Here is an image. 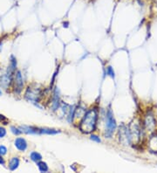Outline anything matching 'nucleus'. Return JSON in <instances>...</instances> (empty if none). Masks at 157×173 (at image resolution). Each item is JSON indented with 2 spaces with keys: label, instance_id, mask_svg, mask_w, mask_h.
Here are the masks:
<instances>
[{
  "label": "nucleus",
  "instance_id": "obj_21",
  "mask_svg": "<svg viewBox=\"0 0 157 173\" xmlns=\"http://www.w3.org/2000/svg\"><path fill=\"white\" fill-rule=\"evenodd\" d=\"M6 135V130L5 128L0 127V138H3Z\"/></svg>",
  "mask_w": 157,
  "mask_h": 173
},
{
  "label": "nucleus",
  "instance_id": "obj_19",
  "mask_svg": "<svg viewBox=\"0 0 157 173\" xmlns=\"http://www.w3.org/2000/svg\"><path fill=\"white\" fill-rule=\"evenodd\" d=\"M90 139L93 140V141H94V142H96V143H101V138L99 137L98 136H96V135H92L91 137H90Z\"/></svg>",
  "mask_w": 157,
  "mask_h": 173
},
{
  "label": "nucleus",
  "instance_id": "obj_11",
  "mask_svg": "<svg viewBox=\"0 0 157 173\" xmlns=\"http://www.w3.org/2000/svg\"><path fill=\"white\" fill-rule=\"evenodd\" d=\"M60 105V96L58 95V91L55 90L53 96H52V110H57Z\"/></svg>",
  "mask_w": 157,
  "mask_h": 173
},
{
  "label": "nucleus",
  "instance_id": "obj_17",
  "mask_svg": "<svg viewBox=\"0 0 157 173\" xmlns=\"http://www.w3.org/2000/svg\"><path fill=\"white\" fill-rule=\"evenodd\" d=\"M106 74L109 75V76H111L112 78H114V71L112 68V66H109L106 67Z\"/></svg>",
  "mask_w": 157,
  "mask_h": 173
},
{
  "label": "nucleus",
  "instance_id": "obj_12",
  "mask_svg": "<svg viewBox=\"0 0 157 173\" xmlns=\"http://www.w3.org/2000/svg\"><path fill=\"white\" fill-rule=\"evenodd\" d=\"M16 67H17V60L16 58L13 55L10 56V66H9V68H8V74L9 75H12L11 74L14 73L16 70Z\"/></svg>",
  "mask_w": 157,
  "mask_h": 173
},
{
  "label": "nucleus",
  "instance_id": "obj_15",
  "mask_svg": "<svg viewBox=\"0 0 157 173\" xmlns=\"http://www.w3.org/2000/svg\"><path fill=\"white\" fill-rule=\"evenodd\" d=\"M39 133L47 134V135H55V134L60 133V131L56 130V129H39Z\"/></svg>",
  "mask_w": 157,
  "mask_h": 173
},
{
  "label": "nucleus",
  "instance_id": "obj_18",
  "mask_svg": "<svg viewBox=\"0 0 157 173\" xmlns=\"http://www.w3.org/2000/svg\"><path fill=\"white\" fill-rule=\"evenodd\" d=\"M10 130H11V132L13 133L14 135L16 136H19V135H20L21 133V130L20 129H18V128L14 127V126H12V127H10Z\"/></svg>",
  "mask_w": 157,
  "mask_h": 173
},
{
  "label": "nucleus",
  "instance_id": "obj_9",
  "mask_svg": "<svg viewBox=\"0 0 157 173\" xmlns=\"http://www.w3.org/2000/svg\"><path fill=\"white\" fill-rule=\"evenodd\" d=\"M15 147L19 150V151H25L27 149V143H26V139L23 137H18L16 138L15 142Z\"/></svg>",
  "mask_w": 157,
  "mask_h": 173
},
{
  "label": "nucleus",
  "instance_id": "obj_1",
  "mask_svg": "<svg viewBox=\"0 0 157 173\" xmlns=\"http://www.w3.org/2000/svg\"><path fill=\"white\" fill-rule=\"evenodd\" d=\"M98 120V112L95 108L86 111L80 123V129L85 134H90L95 130Z\"/></svg>",
  "mask_w": 157,
  "mask_h": 173
},
{
  "label": "nucleus",
  "instance_id": "obj_2",
  "mask_svg": "<svg viewBox=\"0 0 157 173\" xmlns=\"http://www.w3.org/2000/svg\"><path fill=\"white\" fill-rule=\"evenodd\" d=\"M128 131H129V137H130V141L133 144H137L141 142L142 139V127L141 125L136 122H131V124L128 127Z\"/></svg>",
  "mask_w": 157,
  "mask_h": 173
},
{
  "label": "nucleus",
  "instance_id": "obj_7",
  "mask_svg": "<svg viewBox=\"0 0 157 173\" xmlns=\"http://www.w3.org/2000/svg\"><path fill=\"white\" fill-rule=\"evenodd\" d=\"M24 82L22 79V74L20 71H17L14 75V90L17 93H20L21 90L23 89Z\"/></svg>",
  "mask_w": 157,
  "mask_h": 173
},
{
  "label": "nucleus",
  "instance_id": "obj_22",
  "mask_svg": "<svg viewBox=\"0 0 157 173\" xmlns=\"http://www.w3.org/2000/svg\"><path fill=\"white\" fill-rule=\"evenodd\" d=\"M0 122H5V124H7V118L1 114H0Z\"/></svg>",
  "mask_w": 157,
  "mask_h": 173
},
{
  "label": "nucleus",
  "instance_id": "obj_13",
  "mask_svg": "<svg viewBox=\"0 0 157 173\" xmlns=\"http://www.w3.org/2000/svg\"><path fill=\"white\" fill-rule=\"evenodd\" d=\"M19 165V159L18 158H10V160L9 161V169L11 171H16V169H18Z\"/></svg>",
  "mask_w": 157,
  "mask_h": 173
},
{
  "label": "nucleus",
  "instance_id": "obj_8",
  "mask_svg": "<svg viewBox=\"0 0 157 173\" xmlns=\"http://www.w3.org/2000/svg\"><path fill=\"white\" fill-rule=\"evenodd\" d=\"M147 148L151 152L157 153V135H152L149 140H148V143H147Z\"/></svg>",
  "mask_w": 157,
  "mask_h": 173
},
{
  "label": "nucleus",
  "instance_id": "obj_5",
  "mask_svg": "<svg viewBox=\"0 0 157 173\" xmlns=\"http://www.w3.org/2000/svg\"><path fill=\"white\" fill-rule=\"evenodd\" d=\"M144 129L149 131V132H154L157 126V122L155 120V117L154 116V115L151 113H147L145 116L144 118V122H143Z\"/></svg>",
  "mask_w": 157,
  "mask_h": 173
},
{
  "label": "nucleus",
  "instance_id": "obj_14",
  "mask_svg": "<svg viewBox=\"0 0 157 173\" xmlns=\"http://www.w3.org/2000/svg\"><path fill=\"white\" fill-rule=\"evenodd\" d=\"M30 158L31 159L35 162V163H38L42 160V156L39 152H36V151H32V152L30 154Z\"/></svg>",
  "mask_w": 157,
  "mask_h": 173
},
{
  "label": "nucleus",
  "instance_id": "obj_25",
  "mask_svg": "<svg viewBox=\"0 0 157 173\" xmlns=\"http://www.w3.org/2000/svg\"><path fill=\"white\" fill-rule=\"evenodd\" d=\"M2 95V91L0 90V95Z\"/></svg>",
  "mask_w": 157,
  "mask_h": 173
},
{
  "label": "nucleus",
  "instance_id": "obj_3",
  "mask_svg": "<svg viewBox=\"0 0 157 173\" xmlns=\"http://www.w3.org/2000/svg\"><path fill=\"white\" fill-rule=\"evenodd\" d=\"M116 121L114 117V114H113L112 109L109 108L106 112V132H105L106 137H111L114 132V130L116 129Z\"/></svg>",
  "mask_w": 157,
  "mask_h": 173
},
{
  "label": "nucleus",
  "instance_id": "obj_4",
  "mask_svg": "<svg viewBox=\"0 0 157 173\" xmlns=\"http://www.w3.org/2000/svg\"><path fill=\"white\" fill-rule=\"evenodd\" d=\"M26 100L33 102H39L42 97V91L40 88L29 86L25 94Z\"/></svg>",
  "mask_w": 157,
  "mask_h": 173
},
{
  "label": "nucleus",
  "instance_id": "obj_20",
  "mask_svg": "<svg viewBox=\"0 0 157 173\" xmlns=\"http://www.w3.org/2000/svg\"><path fill=\"white\" fill-rule=\"evenodd\" d=\"M7 153V149H6V147L5 146H0V155L1 156H4V155H5Z\"/></svg>",
  "mask_w": 157,
  "mask_h": 173
},
{
  "label": "nucleus",
  "instance_id": "obj_16",
  "mask_svg": "<svg viewBox=\"0 0 157 173\" xmlns=\"http://www.w3.org/2000/svg\"><path fill=\"white\" fill-rule=\"evenodd\" d=\"M37 163H38V167H39V170L41 172H46V171H48L49 168H48V165L46 164V163L39 161V162H38Z\"/></svg>",
  "mask_w": 157,
  "mask_h": 173
},
{
  "label": "nucleus",
  "instance_id": "obj_10",
  "mask_svg": "<svg viewBox=\"0 0 157 173\" xmlns=\"http://www.w3.org/2000/svg\"><path fill=\"white\" fill-rule=\"evenodd\" d=\"M20 130L22 133L26 134H37L39 133V129L34 127H30V126H21Z\"/></svg>",
  "mask_w": 157,
  "mask_h": 173
},
{
  "label": "nucleus",
  "instance_id": "obj_23",
  "mask_svg": "<svg viewBox=\"0 0 157 173\" xmlns=\"http://www.w3.org/2000/svg\"><path fill=\"white\" fill-rule=\"evenodd\" d=\"M5 159L2 158V156L0 155V164H2V165H5Z\"/></svg>",
  "mask_w": 157,
  "mask_h": 173
},
{
  "label": "nucleus",
  "instance_id": "obj_6",
  "mask_svg": "<svg viewBox=\"0 0 157 173\" xmlns=\"http://www.w3.org/2000/svg\"><path fill=\"white\" fill-rule=\"evenodd\" d=\"M120 142H121L122 144H124V145L131 144L128 128H126L125 126H122V127L120 129Z\"/></svg>",
  "mask_w": 157,
  "mask_h": 173
},
{
  "label": "nucleus",
  "instance_id": "obj_24",
  "mask_svg": "<svg viewBox=\"0 0 157 173\" xmlns=\"http://www.w3.org/2000/svg\"><path fill=\"white\" fill-rule=\"evenodd\" d=\"M154 2H155V3H156V4H157V0H154Z\"/></svg>",
  "mask_w": 157,
  "mask_h": 173
}]
</instances>
